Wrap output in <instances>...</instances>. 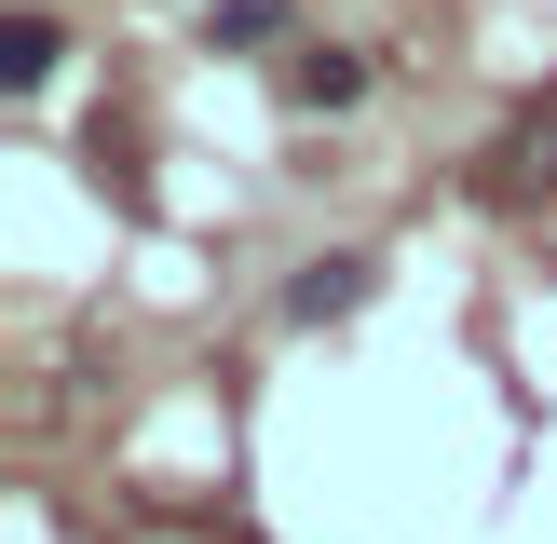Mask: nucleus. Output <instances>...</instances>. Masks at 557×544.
<instances>
[{
  "label": "nucleus",
  "mask_w": 557,
  "mask_h": 544,
  "mask_svg": "<svg viewBox=\"0 0 557 544\" xmlns=\"http://www.w3.org/2000/svg\"><path fill=\"white\" fill-rule=\"evenodd\" d=\"M354 96H368V54H341V41L286 54V109H354Z\"/></svg>",
  "instance_id": "obj_2"
},
{
  "label": "nucleus",
  "mask_w": 557,
  "mask_h": 544,
  "mask_svg": "<svg viewBox=\"0 0 557 544\" xmlns=\"http://www.w3.org/2000/svg\"><path fill=\"white\" fill-rule=\"evenodd\" d=\"M205 41H218V54H259V41H299V14H286V0H218Z\"/></svg>",
  "instance_id": "obj_4"
},
{
  "label": "nucleus",
  "mask_w": 557,
  "mask_h": 544,
  "mask_svg": "<svg viewBox=\"0 0 557 544\" xmlns=\"http://www.w3.org/2000/svg\"><path fill=\"white\" fill-rule=\"evenodd\" d=\"M54 54H69V27H54V14H14V27H0V82H14V96H41Z\"/></svg>",
  "instance_id": "obj_3"
},
{
  "label": "nucleus",
  "mask_w": 557,
  "mask_h": 544,
  "mask_svg": "<svg viewBox=\"0 0 557 544\" xmlns=\"http://www.w3.org/2000/svg\"><path fill=\"white\" fill-rule=\"evenodd\" d=\"M368 286H381V259H368V245H326V259H299L286 326H341V313H368Z\"/></svg>",
  "instance_id": "obj_1"
}]
</instances>
